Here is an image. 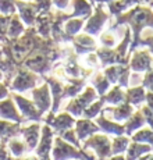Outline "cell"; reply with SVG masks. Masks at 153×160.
Returning <instances> with one entry per match:
<instances>
[{
    "label": "cell",
    "instance_id": "6da1fadb",
    "mask_svg": "<svg viewBox=\"0 0 153 160\" xmlns=\"http://www.w3.org/2000/svg\"><path fill=\"white\" fill-rule=\"evenodd\" d=\"M86 146H93L97 149L99 155L102 158H107L110 156V145H109V141H107L106 137H93L91 138V141L86 143Z\"/></svg>",
    "mask_w": 153,
    "mask_h": 160
},
{
    "label": "cell",
    "instance_id": "7a4b0ae2",
    "mask_svg": "<svg viewBox=\"0 0 153 160\" xmlns=\"http://www.w3.org/2000/svg\"><path fill=\"white\" fill-rule=\"evenodd\" d=\"M38 130H39L38 125H33V127L24 130V137H25L29 148L36 146V143H38Z\"/></svg>",
    "mask_w": 153,
    "mask_h": 160
},
{
    "label": "cell",
    "instance_id": "3957f363",
    "mask_svg": "<svg viewBox=\"0 0 153 160\" xmlns=\"http://www.w3.org/2000/svg\"><path fill=\"white\" fill-rule=\"evenodd\" d=\"M96 131H97V128L93 127L91 122H86V121L78 122V135H79V138H85L88 134H93V132H96Z\"/></svg>",
    "mask_w": 153,
    "mask_h": 160
},
{
    "label": "cell",
    "instance_id": "277c9868",
    "mask_svg": "<svg viewBox=\"0 0 153 160\" xmlns=\"http://www.w3.org/2000/svg\"><path fill=\"white\" fill-rule=\"evenodd\" d=\"M127 146V139L125 138H118V139L114 141V145H113V153H118L122 152Z\"/></svg>",
    "mask_w": 153,
    "mask_h": 160
},
{
    "label": "cell",
    "instance_id": "5b68a950",
    "mask_svg": "<svg viewBox=\"0 0 153 160\" xmlns=\"http://www.w3.org/2000/svg\"><path fill=\"white\" fill-rule=\"evenodd\" d=\"M10 148H11V150L14 152V155H17V156H20L21 153L24 152V145L22 143H20L18 141H11Z\"/></svg>",
    "mask_w": 153,
    "mask_h": 160
}]
</instances>
